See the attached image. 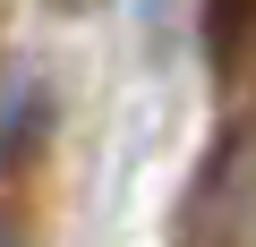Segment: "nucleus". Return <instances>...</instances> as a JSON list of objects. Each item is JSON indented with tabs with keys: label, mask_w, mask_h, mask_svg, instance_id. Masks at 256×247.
Returning <instances> with one entry per match:
<instances>
[{
	"label": "nucleus",
	"mask_w": 256,
	"mask_h": 247,
	"mask_svg": "<svg viewBox=\"0 0 256 247\" xmlns=\"http://www.w3.org/2000/svg\"><path fill=\"white\" fill-rule=\"evenodd\" d=\"M180 247H256V137H239L205 162V179L188 188V213H180Z\"/></svg>",
	"instance_id": "nucleus-1"
},
{
	"label": "nucleus",
	"mask_w": 256,
	"mask_h": 247,
	"mask_svg": "<svg viewBox=\"0 0 256 247\" xmlns=\"http://www.w3.org/2000/svg\"><path fill=\"white\" fill-rule=\"evenodd\" d=\"M0 247H26V230H18V205H9V188H0Z\"/></svg>",
	"instance_id": "nucleus-2"
},
{
	"label": "nucleus",
	"mask_w": 256,
	"mask_h": 247,
	"mask_svg": "<svg viewBox=\"0 0 256 247\" xmlns=\"http://www.w3.org/2000/svg\"><path fill=\"white\" fill-rule=\"evenodd\" d=\"M52 9H68V17H77V9H94V0H52Z\"/></svg>",
	"instance_id": "nucleus-3"
}]
</instances>
